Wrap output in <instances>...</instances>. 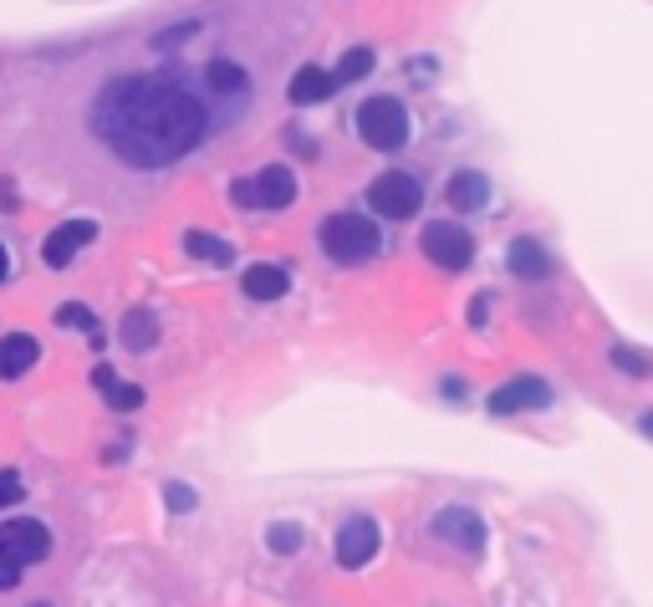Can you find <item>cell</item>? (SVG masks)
I'll list each match as a JSON object with an SVG mask.
<instances>
[{"label": "cell", "instance_id": "30bf717a", "mask_svg": "<svg viewBox=\"0 0 653 607\" xmlns=\"http://www.w3.org/2000/svg\"><path fill=\"white\" fill-rule=\"evenodd\" d=\"M434 536H439V541H455V547H465L476 557V551L485 547V520H480L476 511H465V505H449V511L434 516Z\"/></svg>", "mask_w": 653, "mask_h": 607}, {"label": "cell", "instance_id": "4316f807", "mask_svg": "<svg viewBox=\"0 0 653 607\" xmlns=\"http://www.w3.org/2000/svg\"><path fill=\"white\" fill-rule=\"evenodd\" d=\"M15 582H21V562H15V557H5V551H0V593H11Z\"/></svg>", "mask_w": 653, "mask_h": 607}, {"label": "cell", "instance_id": "7402d4cb", "mask_svg": "<svg viewBox=\"0 0 653 607\" xmlns=\"http://www.w3.org/2000/svg\"><path fill=\"white\" fill-rule=\"evenodd\" d=\"M57 327H67V332H92V307H82V301L57 307Z\"/></svg>", "mask_w": 653, "mask_h": 607}, {"label": "cell", "instance_id": "4fadbf2b", "mask_svg": "<svg viewBox=\"0 0 653 607\" xmlns=\"http://www.w3.org/2000/svg\"><path fill=\"white\" fill-rule=\"evenodd\" d=\"M505 266H511V276H520V282H541V276H551V255L541 240L520 236L516 245H511V255H505Z\"/></svg>", "mask_w": 653, "mask_h": 607}, {"label": "cell", "instance_id": "d6986e66", "mask_svg": "<svg viewBox=\"0 0 653 607\" xmlns=\"http://www.w3.org/2000/svg\"><path fill=\"white\" fill-rule=\"evenodd\" d=\"M92 383L103 388V393H107V403H113L118 414H128V409H144V388H134V383H118V378H113V368H98V373H92Z\"/></svg>", "mask_w": 653, "mask_h": 607}, {"label": "cell", "instance_id": "ffe728a7", "mask_svg": "<svg viewBox=\"0 0 653 607\" xmlns=\"http://www.w3.org/2000/svg\"><path fill=\"white\" fill-rule=\"evenodd\" d=\"M373 72V46H353V51H342V61H337V88L342 82H363V77Z\"/></svg>", "mask_w": 653, "mask_h": 607}, {"label": "cell", "instance_id": "f546056e", "mask_svg": "<svg viewBox=\"0 0 653 607\" xmlns=\"http://www.w3.org/2000/svg\"><path fill=\"white\" fill-rule=\"evenodd\" d=\"M36 607H46V603H36Z\"/></svg>", "mask_w": 653, "mask_h": 607}, {"label": "cell", "instance_id": "5bb4252c", "mask_svg": "<svg viewBox=\"0 0 653 607\" xmlns=\"http://www.w3.org/2000/svg\"><path fill=\"white\" fill-rule=\"evenodd\" d=\"M36 357H42V347H36V337H26V332L0 337V378H21L26 368H36Z\"/></svg>", "mask_w": 653, "mask_h": 607}, {"label": "cell", "instance_id": "52a82bcc", "mask_svg": "<svg viewBox=\"0 0 653 607\" xmlns=\"http://www.w3.org/2000/svg\"><path fill=\"white\" fill-rule=\"evenodd\" d=\"M0 551L15 557L21 566H31L51 551V531H46L42 520H5V526H0Z\"/></svg>", "mask_w": 653, "mask_h": 607}, {"label": "cell", "instance_id": "603a6c76", "mask_svg": "<svg viewBox=\"0 0 653 607\" xmlns=\"http://www.w3.org/2000/svg\"><path fill=\"white\" fill-rule=\"evenodd\" d=\"M209 82H215L220 92H240L245 88V72H240L236 61H215V67H209Z\"/></svg>", "mask_w": 653, "mask_h": 607}, {"label": "cell", "instance_id": "484cf974", "mask_svg": "<svg viewBox=\"0 0 653 607\" xmlns=\"http://www.w3.org/2000/svg\"><path fill=\"white\" fill-rule=\"evenodd\" d=\"M163 501H169V511L184 516V511H194V490L190 485H169V490H163Z\"/></svg>", "mask_w": 653, "mask_h": 607}, {"label": "cell", "instance_id": "6da1fadb", "mask_svg": "<svg viewBox=\"0 0 653 607\" xmlns=\"http://www.w3.org/2000/svg\"><path fill=\"white\" fill-rule=\"evenodd\" d=\"M92 134L134 169H163L205 138V103L174 77H118L92 103Z\"/></svg>", "mask_w": 653, "mask_h": 607}, {"label": "cell", "instance_id": "f1b7e54d", "mask_svg": "<svg viewBox=\"0 0 653 607\" xmlns=\"http://www.w3.org/2000/svg\"><path fill=\"white\" fill-rule=\"evenodd\" d=\"M5 271H11V255H5V245H0V282H5Z\"/></svg>", "mask_w": 653, "mask_h": 607}, {"label": "cell", "instance_id": "3957f363", "mask_svg": "<svg viewBox=\"0 0 653 607\" xmlns=\"http://www.w3.org/2000/svg\"><path fill=\"white\" fill-rule=\"evenodd\" d=\"M357 138L378 153H399L414 134V123H409V107L399 98H368V103L357 107Z\"/></svg>", "mask_w": 653, "mask_h": 607}, {"label": "cell", "instance_id": "ba28073f", "mask_svg": "<svg viewBox=\"0 0 653 607\" xmlns=\"http://www.w3.org/2000/svg\"><path fill=\"white\" fill-rule=\"evenodd\" d=\"M92 240H98V225L92 220H61L57 230H51V236L42 240V261L46 266H72L77 255H82V245H92Z\"/></svg>", "mask_w": 653, "mask_h": 607}, {"label": "cell", "instance_id": "d4e9b609", "mask_svg": "<svg viewBox=\"0 0 653 607\" xmlns=\"http://www.w3.org/2000/svg\"><path fill=\"white\" fill-rule=\"evenodd\" d=\"M26 495V485H21V474L15 470H0V505H15Z\"/></svg>", "mask_w": 653, "mask_h": 607}, {"label": "cell", "instance_id": "e0dca14e", "mask_svg": "<svg viewBox=\"0 0 653 607\" xmlns=\"http://www.w3.org/2000/svg\"><path fill=\"white\" fill-rule=\"evenodd\" d=\"M153 342H159V317H153L149 307H138L123 317V347L128 353H149Z\"/></svg>", "mask_w": 653, "mask_h": 607}, {"label": "cell", "instance_id": "cb8c5ba5", "mask_svg": "<svg viewBox=\"0 0 653 607\" xmlns=\"http://www.w3.org/2000/svg\"><path fill=\"white\" fill-rule=\"evenodd\" d=\"M297 547H301L297 526H271V551H282V557H286V551H297Z\"/></svg>", "mask_w": 653, "mask_h": 607}, {"label": "cell", "instance_id": "7c38bea8", "mask_svg": "<svg viewBox=\"0 0 653 607\" xmlns=\"http://www.w3.org/2000/svg\"><path fill=\"white\" fill-rule=\"evenodd\" d=\"M445 199H449V209H485L490 205V179L480 174V169H460V174H449V184H445Z\"/></svg>", "mask_w": 653, "mask_h": 607}, {"label": "cell", "instance_id": "9a60e30c", "mask_svg": "<svg viewBox=\"0 0 653 607\" xmlns=\"http://www.w3.org/2000/svg\"><path fill=\"white\" fill-rule=\"evenodd\" d=\"M240 286H245V297L251 301H276V297L291 291V276H286L282 266H245Z\"/></svg>", "mask_w": 653, "mask_h": 607}, {"label": "cell", "instance_id": "ac0fdd59", "mask_svg": "<svg viewBox=\"0 0 653 607\" xmlns=\"http://www.w3.org/2000/svg\"><path fill=\"white\" fill-rule=\"evenodd\" d=\"M184 251H190L194 261H209V266H230V261H236V245L220 236H205V230H190V236H184Z\"/></svg>", "mask_w": 653, "mask_h": 607}, {"label": "cell", "instance_id": "83f0119b", "mask_svg": "<svg viewBox=\"0 0 653 607\" xmlns=\"http://www.w3.org/2000/svg\"><path fill=\"white\" fill-rule=\"evenodd\" d=\"M485 311H490V297H476V301H470V327L485 322Z\"/></svg>", "mask_w": 653, "mask_h": 607}, {"label": "cell", "instance_id": "8fae6325", "mask_svg": "<svg viewBox=\"0 0 653 607\" xmlns=\"http://www.w3.org/2000/svg\"><path fill=\"white\" fill-rule=\"evenodd\" d=\"M378 557V526L368 516H353L337 531V562L342 566H368Z\"/></svg>", "mask_w": 653, "mask_h": 607}, {"label": "cell", "instance_id": "44dd1931", "mask_svg": "<svg viewBox=\"0 0 653 607\" xmlns=\"http://www.w3.org/2000/svg\"><path fill=\"white\" fill-rule=\"evenodd\" d=\"M612 368H623L628 378H649V353H639V347H612Z\"/></svg>", "mask_w": 653, "mask_h": 607}, {"label": "cell", "instance_id": "9c48e42d", "mask_svg": "<svg viewBox=\"0 0 653 607\" xmlns=\"http://www.w3.org/2000/svg\"><path fill=\"white\" fill-rule=\"evenodd\" d=\"M551 403V388L541 383V378H511L505 388H495L490 393V414L495 419H505V414H526V409H547Z\"/></svg>", "mask_w": 653, "mask_h": 607}, {"label": "cell", "instance_id": "8992f818", "mask_svg": "<svg viewBox=\"0 0 653 607\" xmlns=\"http://www.w3.org/2000/svg\"><path fill=\"white\" fill-rule=\"evenodd\" d=\"M419 245H424V255H429L434 266H445V271H465L476 261V236L455 220H429L424 236H419Z\"/></svg>", "mask_w": 653, "mask_h": 607}, {"label": "cell", "instance_id": "5b68a950", "mask_svg": "<svg viewBox=\"0 0 653 607\" xmlns=\"http://www.w3.org/2000/svg\"><path fill=\"white\" fill-rule=\"evenodd\" d=\"M368 205L383 215V220H409V215H419V205H424V184H419L414 174H403V169H388V174H378L368 184Z\"/></svg>", "mask_w": 653, "mask_h": 607}, {"label": "cell", "instance_id": "277c9868", "mask_svg": "<svg viewBox=\"0 0 653 607\" xmlns=\"http://www.w3.org/2000/svg\"><path fill=\"white\" fill-rule=\"evenodd\" d=\"M230 199H236L240 209H286L297 199V179H291L286 163H271V169H261L255 179H236V184H230Z\"/></svg>", "mask_w": 653, "mask_h": 607}, {"label": "cell", "instance_id": "7a4b0ae2", "mask_svg": "<svg viewBox=\"0 0 653 607\" xmlns=\"http://www.w3.org/2000/svg\"><path fill=\"white\" fill-rule=\"evenodd\" d=\"M317 240H322V251L332 255V261H342V266L373 261L378 245H383V236H378V225H373L368 215H326Z\"/></svg>", "mask_w": 653, "mask_h": 607}, {"label": "cell", "instance_id": "2e32d148", "mask_svg": "<svg viewBox=\"0 0 653 607\" xmlns=\"http://www.w3.org/2000/svg\"><path fill=\"white\" fill-rule=\"evenodd\" d=\"M332 92H337V77L326 72V67H301L297 82H291V103L312 107V103H326Z\"/></svg>", "mask_w": 653, "mask_h": 607}]
</instances>
